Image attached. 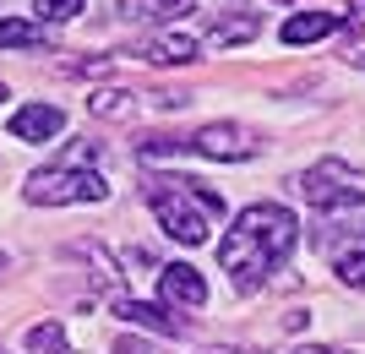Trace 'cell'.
<instances>
[{"mask_svg": "<svg viewBox=\"0 0 365 354\" xmlns=\"http://www.w3.org/2000/svg\"><path fill=\"white\" fill-rule=\"evenodd\" d=\"M294 240H300V218H294L289 207H278V202H251V207L235 218V229L224 234L218 262H224V273L235 278V289L251 294L289 262Z\"/></svg>", "mask_w": 365, "mask_h": 354, "instance_id": "6da1fadb", "label": "cell"}, {"mask_svg": "<svg viewBox=\"0 0 365 354\" xmlns=\"http://www.w3.org/2000/svg\"><path fill=\"white\" fill-rule=\"evenodd\" d=\"M148 207L158 213V229L169 240H180V246H202L213 224L224 218V197L218 191H202L197 180H185V175H158L148 180Z\"/></svg>", "mask_w": 365, "mask_h": 354, "instance_id": "7a4b0ae2", "label": "cell"}, {"mask_svg": "<svg viewBox=\"0 0 365 354\" xmlns=\"http://www.w3.org/2000/svg\"><path fill=\"white\" fill-rule=\"evenodd\" d=\"M300 197L317 207V213H354L365 207V170L344 164V158H322L300 175Z\"/></svg>", "mask_w": 365, "mask_h": 354, "instance_id": "3957f363", "label": "cell"}, {"mask_svg": "<svg viewBox=\"0 0 365 354\" xmlns=\"http://www.w3.org/2000/svg\"><path fill=\"white\" fill-rule=\"evenodd\" d=\"M22 191H28V202H38V207H71V202H104L109 197V180L98 170L49 164V170H33Z\"/></svg>", "mask_w": 365, "mask_h": 354, "instance_id": "277c9868", "label": "cell"}, {"mask_svg": "<svg viewBox=\"0 0 365 354\" xmlns=\"http://www.w3.org/2000/svg\"><path fill=\"white\" fill-rule=\"evenodd\" d=\"M317 246L333 256V273L349 289H365V224H327L317 234Z\"/></svg>", "mask_w": 365, "mask_h": 354, "instance_id": "5b68a950", "label": "cell"}, {"mask_svg": "<svg viewBox=\"0 0 365 354\" xmlns=\"http://www.w3.org/2000/svg\"><path fill=\"white\" fill-rule=\"evenodd\" d=\"M180 153H197V158H218V164H245L257 153V142L245 125H229V120H213L202 125L197 137H180Z\"/></svg>", "mask_w": 365, "mask_h": 354, "instance_id": "8992f818", "label": "cell"}, {"mask_svg": "<svg viewBox=\"0 0 365 354\" xmlns=\"http://www.w3.org/2000/svg\"><path fill=\"white\" fill-rule=\"evenodd\" d=\"M158 306H164V311H202V306H207V283H202V273H197V267H185V262L158 267Z\"/></svg>", "mask_w": 365, "mask_h": 354, "instance_id": "52a82bcc", "label": "cell"}, {"mask_svg": "<svg viewBox=\"0 0 365 354\" xmlns=\"http://www.w3.org/2000/svg\"><path fill=\"white\" fill-rule=\"evenodd\" d=\"M137 55L148 66H191L202 55V44H197V38H185V33H153Z\"/></svg>", "mask_w": 365, "mask_h": 354, "instance_id": "ba28073f", "label": "cell"}, {"mask_svg": "<svg viewBox=\"0 0 365 354\" xmlns=\"http://www.w3.org/2000/svg\"><path fill=\"white\" fill-rule=\"evenodd\" d=\"M61 125H66V115L55 104H28V109H16V115H11V137L49 142V137H61Z\"/></svg>", "mask_w": 365, "mask_h": 354, "instance_id": "9c48e42d", "label": "cell"}, {"mask_svg": "<svg viewBox=\"0 0 365 354\" xmlns=\"http://www.w3.org/2000/svg\"><path fill=\"white\" fill-rule=\"evenodd\" d=\"M338 22H344L338 11H300V16H289V22L278 28V38H284L289 49H300V44H317V38H327Z\"/></svg>", "mask_w": 365, "mask_h": 354, "instance_id": "30bf717a", "label": "cell"}, {"mask_svg": "<svg viewBox=\"0 0 365 354\" xmlns=\"http://www.w3.org/2000/svg\"><path fill=\"white\" fill-rule=\"evenodd\" d=\"M191 11H197V0H115V16L125 22H175Z\"/></svg>", "mask_w": 365, "mask_h": 354, "instance_id": "8fae6325", "label": "cell"}, {"mask_svg": "<svg viewBox=\"0 0 365 354\" xmlns=\"http://www.w3.org/2000/svg\"><path fill=\"white\" fill-rule=\"evenodd\" d=\"M115 316H120V322H137V327H153V333H164V338H180V322H175L164 306H148V300L115 294Z\"/></svg>", "mask_w": 365, "mask_h": 354, "instance_id": "7c38bea8", "label": "cell"}, {"mask_svg": "<svg viewBox=\"0 0 365 354\" xmlns=\"http://www.w3.org/2000/svg\"><path fill=\"white\" fill-rule=\"evenodd\" d=\"M0 49H49V33L22 16H0Z\"/></svg>", "mask_w": 365, "mask_h": 354, "instance_id": "4fadbf2b", "label": "cell"}, {"mask_svg": "<svg viewBox=\"0 0 365 354\" xmlns=\"http://www.w3.org/2000/svg\"><path fill=\"white\" fill-rule=\"evenodd\" d=\"M137 98H142V93H115V88H104V93H93V98H88V109L98 115V120H131V115H137Z\"/></svg>", "mask_w": 365, "mask_h": 354, "instance_id": "5bb4252c", "label": "cell"}, {"mask_svg": "<svg viewBox=\"0 0 365 354\" xmlns=\"http://www.w3.org/2000/svg\"><path fill=\"white\" fill-rule=\"evenodd\" d=\"M22 349H28V354H71V343H66V327L61 322H38V327H28Z\"/></svg>", "mask_w": 365, "mask_h": 354, "instance_id": "9a60e30c", "label": "cell"}, {"mask_svg": "<svg viewBox=\"0 0 365 354\" xmlns=\"http://www.w3.org/2000/svg\"><path fill=\"white\" fill-rule=\"evenodd\" d=\"M82 11H88L82 0H33V16H38V22H76Z\"/></svg>", "mask_w": 365, "mask_h": 354, "instance_id": "2e32d148", "label": "cell"}, {"mask_svg": "<svg viewBox=\"0 0 365 354\" xmlns=\"http://www.w3.org/2000/svg\"><path fill=\"white\" fill-rule=\"evenodd\" d=\"M245 38H257V16H229L213 28V44H245Z\"/></svg>", "mask_w": 365, "mask_h": 354, "instance_id": "e0dca14e", "label": "cell"}, {"mask_svg": "<svg viewBox=\"0 0 365 354\" xmlns=\"http://www.w3.org/2000/svg\"><path fill=\"white\" fill-rule=\"evenodd\" d=\"M115 354H153L142 338H115Z\"/></svg>", "mask_w": 365, "mask_h": 354, "instance_id": "ac0fdd59", "label": "cell"}, {"mask_svg": "<svg viewBox=\"0 0 365 354\" xmlns=\"http://www.w3.org/2000/svg\"><path fill=\"white\" fill-rule=\"evenodd\" d=\"M202 354H257V349H240V343H213V349H202Z\"/></svg>", "mask_w": 365, "mask_h": 354, "instance_id": "d6986e66", "label": "cell"}, {"mask_svg": "<svg viewBox=\"0 0 365 354\" xmlns=\"http://www.w3.org/2000/svg\"><path fill=\"white\" fill-rule=\"evenodd\" d=\"M294 354H349V349H317V343H311V349H294Z\"/></svg>", "mask_w": 365, "mask_h": 354, "instance_id": "ffe728a7", "label": "cell"}, {"mask_svg": "<svg viewBox=\"0 0 365 354\" xmlns=\"http://www.w3.org/2000/svg\"><path fill=\"white\" fill-rule=\"evenodd\" d=\"M6 98H11V93H6V82H0V104H6Z\"/></svg>", "mask_w": 365, "mask_h": 354, "instance_id": "44dd1931", "label": "cell"}, {"mask_svg": "<svg viewBox=\"0 0 365 354\" xmlns=\"http://www.w3.org/2000/svg\"><path fill=\"white\" fill-rule=\"evenodd\" d=\"M0 273H6V251H0Z\"/></svg>", "mask_w": 365, "mask_h": 354, "instance_id": "7402d4cb", "label": "cell"}]
</instances>
